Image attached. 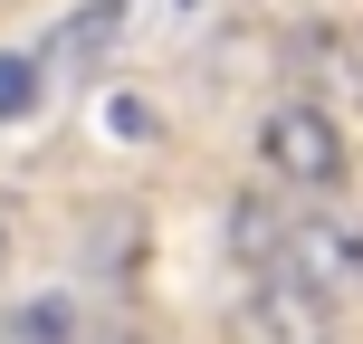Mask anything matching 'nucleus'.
<instances>
[{"mask_svg": "<svg viewBox=\"0 0 363 344\" xmlns=\"http://www.w3.org/2000/svg\"><path fill=\"white\" fill-rule=\"evenodd\" d=\"M258 163H268V182H287V192H345L354 182V144H345V125L315 96H287V106L258 115Z\"/></svg>", "mask_w": 363, "mask_h": 344, "instance_id": "obj_1", "label": "nucleus"}, {"mask_svg": "<svg viewBox=\"0 0 363 344\" xmlns=\"http://www.w3.org/2000/svg\"><path fill=\"white\" fill-rule=\"evenodd\" d=\"M230 344H335V306L315 287H296V277H249Z\"/></svg>", "mask_w": 363, "mask_h": 344, "instance_id": "obj_2", "label": "nucleus"}, {"mask_svg": "<svg viewBox=\"0 0 363 344\" xmlns=\"http://www.w3.org/2000/svg\"><path fill=\"white\" fill-rule=\"evenodd\" d=\"M277 277L315 287L325 306H335V296H363V230H354V220H296L287 268H277Z\"/></svg>", "mask_w": 363, "mask_h": 344, "instance_id": "obj_3", "label": "nucleus"}, {"mask_svg": "<svg viewBox=\"0 0 363 344\" xmlns=\"http://www.w3.org/2000/svg\"><path fill=\"white\" fill-rule=\"evenodd\" d=\"M287 239H296V211H277L268 192H239L230 201V258L249 277H277V268H287Z\"/></svg>", "mask_w": 363, "mask_h": 344, "instance_id": "obj_4", "label": "nucleus"}, {"mask_svg": "<svg viewBox=\"0 0 363 344\" xmlns=\"http://www.w3.org/2000/svg\"><path fill=\"white\" fill-rule=\"evenodd\" d=\"M77 335H86V316H77L67 287H38L10 306V344H77Z\"/></svg>", "mask_w": 363, "mask_h": 344, "instance_id": "obj_5", "label": "nucleus"}, {"mask_svg": "<svg viewBox=\"0 0 363 344\" xmlns=\"http://www.w3.org/2000/svg\"><path fill=\"white\" fill-rule=\"evenodd\" d=\"M19 115H38V57H0V125H19Z\"/></svg>", "mask_w": 363, "mask_h": 344, "instance_id": "obj_6", "label": "nucleus"}, {"mask_svg": "<svg viewBox=\"0 0 363 344\" xmlns=\"http://www.w3.org/2000/svg\"><path fill=\"white\" fill-rule=\"evenodd\" d=\"M115 19H125V0H96V10H86V19H77V29H67V38H57V48H67V67H86V57H96V48H106V38H115Z\"/></svg>", "mask_w": 363, "mask_h": 344, "instance_id": "obj_7", "label": "nucleus"}, {"mask_svg": "<svg viewBox=\"0 0 363 344\" xmlns=\"http://www.w3.org/2000/svg\"><path fill=\"white\" fill-rule=\"evenodd\" d=\"M106 125H115V134H153V106H134V96H115V106H106Z\"/></svg>", "mask_w": 363, "mask_h": 344, "instance_id": "obj_8", "label": "nucleus"}, {"mask_svg": "<svg viewBox=\"0 0 363 344\" xmlns=\"http://www.w3.org/2000/svg\"><path fill=\"white\" fill-rule=\"evenodd\" d=\"M77 344H153V335H144V326H125V316H106V326H86Z\"/></svg>", "mask_w": 363, "mask_h": 344, "instance_id": "obj_9", "label": "nucleus"}, {"mask_svg": "<svg viewBox=\"0 0 363 344\" xmlns=\"http://www.w3.org/2000/svg\"><path fill=\"white\" fill-rule=\"evenodd\" d=\"M0 258H10V201H0Z\"/></svg>", "mask_w": 363, "mask_h": 344, "instance_id": "obj_10", "label": "nucleus"}]
</instances>
